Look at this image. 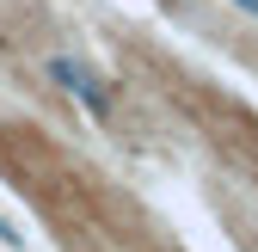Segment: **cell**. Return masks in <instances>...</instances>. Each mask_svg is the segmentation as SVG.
I'll return each instance as SVG.
<instances>
[{
  "label": "cell",
  "mask_w": 258,
  "mask_h": 252,
  "mask_svg": "<svg viewBox=\"0 0 258 252\" xmlns=\"http://www.w3.org/2000/svg\"><path fill=\"white\" fill-rule=\"evenodd\" d=\"M49 80H55L61 92H74V99H80L92 117H111V86L92 74L80 55H49Z\"/></svg>",
  "instance_id": "1"
},
{
  "label": "cell",
  "mask_w": 258,
  "mask_h": 252,
  "mask_svg": "<svg viewBox=\"0 0 258 252\" xmlns=\"http://www.w3.org/2000/svg\"><path fill=\"white\" fill-rule=\"evenodd\" d=\"M234 7H240V13H246V19H258V0H234Z\"/></svg>",
  "instance_id": "2"
}]
</instances>
